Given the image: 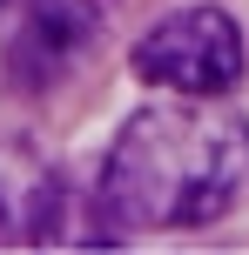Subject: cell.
Here are the masks:
<instances>
[{"instance_id":"cell-5","label":"cell","mask_w":249,"mask_h":255,"mask_svg":"<svg viewBox=\"0 0 249 255\" xmlns=\"http://www.w3.org/2000/svg\"><path fill=\"white\" fill-rule=\"evenodd\" d=\"M40 181V175H34ZM34 181L27 188H13L7 175H0V242H20V229H27V202H34Z\"/></svg>"},{"instance_id":"cell-3","label":"cell","mask_w":249,"mask_h":255,"mask_svg":"<svg viewBox=\"0 0 249 255\" xmlns=\"http://www.w3.org/2000/svg\"><path fill=\"white\" fill-rule=\"evenodd\" d=\"M108 20H115V0H34L27 20L13 27V40H7L13 88H27V94L61 88V81L88 61V47L108 34Z\"/></svg>"},{"instance_id":"cell-4","label":"cell","mask_w":249,"mask_h":255,"mask_svg":"<svg viewBox=\"0 0 249 255\" xmlns=\"http://www.w3.org/2000/svg\"><path fill=\"white\" fill-rule=\"evenodd\" d=\"M121 235H128V229L108 215L101 188L81 195L67 175H40V181H34L20 242H34V249H101V242H121Z\"/></svg>"},{"instance_id":"cell-6","label":"cell","mask_w":249,"mask_h":255,"mask_svg":"<svg viewBox=\"0 0 249 255\" xmlns=\"http://www.w3.org/2000/svg\"><path fill=\"white\" fill-rule=\"evenodd\" d=\"M7 7H13V0H0V13H7Z\"/></svg>"},{"instance_id":"cell-2","label":"cell","mask_w":249,"mask_h":255,"mask_svg":"<svg viewBox=\"0 0 249 255\" xmlns=\"http://www.w3.org/2000/svg\"><path fill=\"white\" fill-rule=\"evenodd\" d=\"M135 74L162 94H229L243 81V27L223 7H175L135 40Z\"/></svg>"},{"instance_id":"cell-1","label":"cell","mask_w":249,"mask_h":255,"mask_svg":"<svg viewBox=\"0 0 249 255\" xmlns=\"http://www.w3.org/2000/svg\"><path fill=\"white\" fill-rule=\"evenodd\" d=\"M249 188V121L223 94H169L121 121L101 161V202L128 235L202 229Z\"/></svg>"}]
</instances>
